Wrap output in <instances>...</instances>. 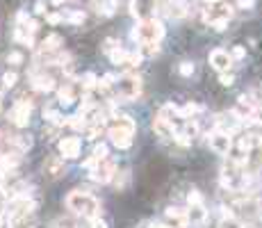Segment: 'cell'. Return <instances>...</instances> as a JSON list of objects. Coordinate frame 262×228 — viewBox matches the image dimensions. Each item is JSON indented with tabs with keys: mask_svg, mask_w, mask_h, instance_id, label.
<instances>
[{
	"mask_svg": "<svg viewBox=\"0 0 262 228\" xmlns=\"http://www.w3.org/2000/svg\"><path fill=\"white\" fill-rule=\"evenodd\" d=\"M135 130H137V126H135V121L130 119V117H116L107 130L109 142H112L116 149H128V146L133 144Z\"/></svg>",
	"mask_w": 262,
	"mask_h": 228,
	"instance_id": "obj_1",
	"label": "cell"
},
{
	"mask_svg": "<svg viewBox=\"0 0 262 228\" xmlns=\"http://www.w3.org/2000/svg\"><path fill=\"white\" fill-rule=\"evenodd\" d=\"M66 205H69V210H73V212L82 214L87 219L98 217V212H100V201L87 192H71L66 196Z\"/></svg>",
	"mask_w": 262,
	"mask_h": 228,
	"instance_id": "obj_2",
	"label": "cell"
},
{
	"mask_svg": "<svg viewBox=\"0 0 262 228\" xmlns=\"http://www.w3.org/2000/svg\"><path fill=\"white\" fill-rule=\"evenodd\" d=\"M162 37H164V25L160 19L139 21L133 30V39L137 41V44H160Z\"/></svg>",
	"mask_w": 262,
	"mask_h": 228,
	"instance_id": "obj_3",
	"label": "cell"
},
{
	"mask_svg": "<svg viewBox=\"0 0 262 228\" xmlns=\"http://www.w3.org/2000/svg\"><path fill=\"white\" fill-rule=\"evenodd\" d=\"M232 16V7L226 0H208L203 7V21L208 25L217 23V21H230Z\"/></svg>",
	"mask_w": 262,
	"mask_h": 228,
	"instance_id": "obj_4",
	"label": "cell"
},
{
	"mask_svg": "<svg viewBox=\"0 0 262 228\" xmlns=\"http://www.w3.org/2000/svg\"><path fill=\"white\" fill-rule=\"evenodd\" d=\"M142 94V78L137 73H125L119 78V96L121 98H137Z\"/></svg>",
	"mask_w": 262,
	"mask_h": 228,
	"instance_id": "obj_5",
	"label": "cell"
},
{
	"mask_svg": "<svg viewBox=\"0 0 262 228\" xmlns=\"http://www.w3.org/2000/svg\"><path fill=\"white\" fill-rule=\"evenodd\" d=\"M155 10H158V0H130V14L137 21L155 19Z\"/></svg>",
	"mask_w": 262,
	"mask_h": 228,
	"instance_id": "obj_6",
	"label": "cell"
},
{
	"mask_svg": "<svg viewBox=\"0 0 262 228\" xmlns=\"http://www.w3.org/2000/svg\"><path fill=\"white\" fill-rule=\"evenodd\" d=\"M210 149L219 155H230L232 151V137L221 130L214 128V133H210Z\"/></svg>",
	"mask_w": 262,
	"mask_h": 228,
	"instance_id": "obj_7",
	"label": "cell"
},
{
	"mask_svg": "<svg viewBox=\"0 0 262 228\" xmlns=\"http://www.w3.org/2000/svg\"><path fill=\"white\" fill-rule=\"evenodd\" d=\"M114 176H116V164L109 162L107 158L100 160V162L91 169V178H94L96 183H109Z\"/></svg>",
	"mask_w": 262,
	"mask_h": 228,
	"instance_id": "obj_8",
	"label": "cell"
},
{
	"mask_svg": "<svg viewBox=\"0 0 262 228\" xmlns=\"http://www.w3.org/2000/svg\"><path fill=\"white\" fill-rule=\"evenodd\" d=\"M10 119H12V124L14 126L25 128L28 121H30V100H19V103L14 105V109H12Z\"/></svg>",
	"mask_w": 262,
	"mask_h": 228,
	"instance_id": "obj_9",
	"label": "cell"
},
{
	"mask_svg": "<svg viewBox=\"0 0 262 228\" xmlns=\"http://www.w3.org/2000/svg\"><path fill=\"white\" fill-rule=\"evenodd\" d=\"M210 64H212V69H217L219 73H226V71L232 66V57H230V53L217 48V50L210 53Z\"/></svg>",
	"mask_w": 262,
	"mask_h": 228,
	"instance_id": "obj_10",
	"label": "cell"
},
{
	"mask_svg": "<svg viewBox=\"0 0 262 228\" xmlns=\"http://www.w3.org/2000/svg\"><path fill=\"white\" fill-rule=\"evenodd\" d=\"M232 114H235L239 121H251L253 117H255V107H253V103L246 96H242V98L237 100V105H235V109H232Z\"/></svg>",
	"mask_w": 262,
	"mask_h": 228,
	"instance_id": "obj_11",
	"label": "cell"
},
{
	"mask_svg": "<svg viewBox=\"0 0 262 228\" xmlns=\"http://www.w3.org/2000/svg\"><path fill=\"white\" fill-rule=\"evenodd\" d=\"M44 174L48 176V178H60V176L64 174V160L57 158V155H50V158H46Z\"/></svg>",
	"mask_w": 262,
	"mask_h": 228,
	"instance_id": "obj_12",
	"label": "cell"
},
{
	"mask_svg": "<svg viewBox=\"0 0 262 228\" xmlns=\"http://www.w3.org/2000/svg\"><path fill=\"white\" fill-rule=\"evenodd\" d=\"M239 126H242V121H239L232 112H230V117H219V119H217V130H221V133L230 135V137L239 130Z\"/></svg>",
	"mask_w": 262,
	"mask_h": 228,
	"instance_id": "obj_13",
	"label": "cell"
},
{
	"mask_svg": "<svg viewBox=\"0 0 262 228\" xmlns=\"http://www.w3.org/2000/svg\"><path fill=\"white\" fill-rule=\"evenodd\" d=\"M80 149H82V144H80L78 137H64L60 142V153L64 155V158H78Z\"/></svg>",
	"mask_w": 262,
	"mask_h": 228,
	"instance_id": "obj_14",
	"label": "cell"
},
{
	"mask_svg": "<svg viewBox=\"0 0 262 228\" xmlns=\"http://www.w3.org/2000/svg\"><path fill=\"white\" fill-rule=\"evenodd\" d=\"M153 130H155V135H158V137H173V133H176L173 124L164 121L162 117H155V119H153Z\"/></svg>",
	"mask_w": 262,
	"mask_h": 228,
	"instance_id": "obj_15",
	"label": "cell"
},
{
	"mask_svg": "<svg viewBox=\"0 0 262 228\" xmlns=\"http://www.w3.org/2000/svg\"><path fill=\"white\" fill-rule=\"evenodd\" d=\"M32 89L35 91H53L55 89V80L50 75H35L32 78Z\"/></svg>",
	"mask_w": 262,
	"mask_h": 228,
	"instance_id": "obj_16",
	"label": "cell"
},
{
	"mask_svg": "<svg viewBox=\"0 0 262 228\" xmlns=\"http://www.w3.org/2000/svg\"><path fill=\"white\" fill-rule=\"evenodd\" d=\"M167 219H171L176 223V228H187L189 221H187V212L180 208H169L167 210Z\"/></svg>",
	"mask_w": 262,
	"mask_h": 228,
	"instance_id": "obj_17",
	"label": "cell"
},
{
	"mask_svg": "<svg viewBox=\"0 0 262 228\" xmlns=\"http://www.w3.org/2000/svg\"><path fill=\"white\" fill-rule=\"evenodd\" d=\"M62 46V37L60 35H50L48 39H44V44L39 46V53L41 55H50V53H57V48Z\"/></svg>",
	"mask_w": 262,
	"mask_h": 228,
	"instance_id": "obj_18",
	"label": "cell"
},
{
	"mask_svg": "<svg viewBox=\"0 0 262 228\" xmlns=\"http://www.w3.org/2000/svg\"><path fill=\"white\" fill-rule=\"evenodd\" d=\"M169 16H171V19H183V16H187V5H185L183 0H173L171 5H169Z\"/></svg>",
	"mask_w": 262,
	"mask_h": 228,
	"instance_id": "obj_19",
	"label": "cell"
},
{
	"mask_svg": "<svg viewBox=\"0 0 262 228\" xmlns=\"http://www.w3.org/2000/svg\"><path fill=\"white\" fill-rule=\"evenodd\" d=\"M203 219H205V208H203V205H192V208L187 210V221L189 223H201Z\"/></svg>",
	"mask_w": 262,
	"mask_h": 228,
	"instance_id": "obj_20",
	"label": "cell"
},
{
	"mask_svg": "<svg viewBox=\"0 0 262 228\" xmlns=\"http://www.w3.org/2000/svg\"><path fill=\"white\" fill-rule=\"evenodd\" d=\"M158 117H162L164 121H169V124H173V117H180V107H176L173 103H169V105H164L162 109H160V114Z\"/></svg>",
	"mask_w": 262,
	"mask_h": 228,
	"instance_id": "obj_21",
	"label": "cell"
},
{
	"mask_svg": "<svg viewBox=\"0 0 262 228\" xmlns=\"http://www.w3.org/2000/svg\"><path fill=\"white\" fill-rule=\"evenodd\" d=\"M14 37H16V41H21V44H28V46H32V41H35V35H32V32H28V28H25V25H19V28H16Z\"/></svg>",
	"mask_w": 262,
	"mask_h": 228,
	"instance_id": "obj_22",
	"label": "cell"
},
{
	"mask_svg": "<svg viewBox=\"0 0 262 228\" xmlns=\"http://www.w3.org/2000/svg\"><path fill=\"white\" fill-rule=\"evenodd\" d=\"M116 7H119V3H116V0H103V3H98V14L112 16L114 12H116Z\"/></svg>",
	"mask_w": 262,
	"mask_h": 228,
	"instance_id": "obj_23",
	"label": "cell"
},
{
	"mask_svg": "<svg viewBox=\"0 0 262 228\" xmlns=\"http://www.w3.org/2000/svg\"><path fill=\"white\" fill-rule=\"evenodd\" d=\"M57 96H60V103H62V105H71V103L75 100V91H73V87H71V84L62 87Z\"/></svg>",
	"mask_w": 262,
	"mask_h": 228,
	"instance_id": "obj_24",
	"label": "cell"
},
{
	"mask_svg": "<svg viewBox=\"0 0 262 228\" xmlns=\"http://www.w3.org/2000/svg\"><path fill=\"white\" fill-rule=\"evenodd\" d=\"M158 53H160L158 44H139V55L142 57H155Z\"/></svg>",
	"mask_w": 262,
	"mask_h": 228,
	"instance_id": "obj_25",
	"label": "cell"
},
{
	"mask_svg": "<svg viewBox=\"0 0 262 228\" xmlns=\"http://www.w3.org/2000/svg\"><path fill=\"white\" fill-rule=\"evenodd\" d=\"M196 112H201V105L196 103H187L185 107H180V119H192Z\"/></svg>",
	"mask_w": 262,
	"mask_h": 228,
	"instance_id": "obj_26",
	"label": "cell"
},
{
	"mask_svg": "<svg viewBox=\"0 0 262 228\" xmlns=\"http://www.w3.org/2000/svg\"><path fill=\"white\" fill-rule=\"evenodd\" d=\"M125 57H128V53H125V50H121L119 46H116V48H114L112 53H109V60H112L114 64H123Z\"/></svg>",
	"mask_w": 262,
	"mask_h": 228,
	"instance_id": "obj_27",
	"label": "cell"
},
{
	"mask_svg": "<svg viewBox=\"0 0 262 228\" xmlns=\"http://www.w3.org/2000/svg\"><path fill=\"white\" fill-rule=\"evenodd\" d=\"M219 228H242V223H239L237 219H235L230 212H228L226 217L221 219V223H219Z\"/></svg>",
	"mask_w": 262,
	"mask_h": 228,
	"instance_id": "obj_28",
	"label": "cell"
},
{
	"mask_svg": "<svg viewBox=\"0 0 262 228\" xmlns=\"http://www.w3.org/2000/svg\"><path fill=\"white\" fill-rule=\"evenodd\" d=\"M180 133L185 135V137H189V139H194L198 135V126L194 124V121H187V124H185V128L180 130Z\"/></svg>",
	"mask_w": 262,
	"mask_h": 228,
	"instance_id": "obj_29",
	"label": "cell"
},
{
	"mask_svg": "<svg viewBox=\"0 0 262 228\" xmlns=\"http://www.w3.org/2000/svg\"><path fill=\"white\" fill-rule=\"evenodd\" d=\"M66 124L73 126L75 130H82L84 128V114H82V117H80V114H78V117H69V121H66Z\"/></svg>",
	"mask_w": 262,
	"mask_h": 228,
	"instance_id": "obj_30",
	"label": "cell"
},
{
	"mask_svg": "<svg viewBox=\"0 0 262 228\" xmlns=\"http://www.w3.org/2000/svg\"><path fill=\"white\" fill-rule=\"evenodd\" d=\"M16 80H19V75H16L14 71H7V73L3 75V84H5V87H14Z\"/></svg>",
	"mask_w": 262,
	"mask_h": 228,
	"instance_id": "obj_31",
	"label": "cell"
},
{
	"mask_svg": "<svg viewBox=\"0 0 262 228\" xmlns=\"http://www.w3.org/2000/svg\"><path fill=\"white\" fill-rule=\"evenodd\" d=\"M98 135H103V121H96L89 128V139H98Z\"/></svg>",
	"mask_w": 262,
	"mask_h": 228,
	"instance_id": "obj_32",
	"label": "cell"
},
{
	"mask_svg": "<svg viewBox=\"0 0 262 228\" xmlns=\"http://www.w3.org/2000/svg\"><path fill=\"white\" fill-rule=\"evenodd\" d=\"M69 23L82 25L84 23V12H71V14H69Z\"/></svg>",
	"mask_w": 262,
	"mask_h": 228,
	"instance_id": "obj_33",
	"label": "cell"
},
{
	"mask_svg": "<svg viewBox=\"0 0 262 228\" xmlns=\"http://www.w3.org/2000/svg\"><path fill=\"white\" fill-rule=\"evenodd\" d=\"M189 205H203L201 192H196V189H192V192H189Z\"/></svg>",
	"mask_w": 262,
	"mask_h": 228,
	"instance_id": "obj_34",
	"label": "cell"
},
{
	"mask_svg": "<svg viewBox=\"0 0 262 228\" xmlns=\"http://www.w3.org/2000/svg\"><path fill=\"white\" fill-rule=\"evenodd\" d=\"M94 158L98 160V162H100V160H105V158H107V146H105V144L96 146V149H94Z\"/></svg>",
	"mask_w": 262,
	"mask_h": 228,
	"instance_id": "obj_35",
	"label": "cell"
},
{
	"mask_svg": "<svg viewBox=\"0 0 262 228\" xmlns=\"http://www.w3.org/2000/svg\"><path fill=\"white\" fill-rule=\"evenodd\" d=\"M192 73H194V64L192 62H183V64H180V75L187 78V75H192Z\"/></svg>",
	"mask_w": 262,
	"mask_h": 228,
	"instance_id": "obj_36",
	"label": "cell"
},
{
	"mask_svg": "<svg viewBox=\"0 0 262 228\" xmlns=\"http://www.w3.org/2000/svg\"><path fill=\"white\" fill-rule=\"evenodd\" d=\"M7 62H10V64H23V55L14 50V53L7 55Z\"/></svg>",
	"mask_w": 262,
	"mask_h": 228,
	"instance_id": "obj_37",
	"label": "cell"
},
{
	"mask_svg": "<svg viewBox=\"0 0 262 228\" xmlns=\"http://www.w3.org/2000/svg\"><path fill=\"white\" fill-rule=\"evenodd\" d=\"M244 55H246V50H244V46H235V48H232V60H244Z\"/></svg>",
	"mask_w": 262,
	"mask_h": 228,
	"instance_id": "obj_38",
	"label": "cell"
},
{
	"mask_svg": "<svg viewBox=\"0 0 262 228\" xmlns=\"http://www.w3.org/2000/svg\"><path fill=\"white\" fill-rule=\"evenodd\" d=\"M237 5H239V10H251L255 5V0H237Z\"/></svg>",
	"mask_w": 262,
	"mask_h": 228,
	"instance_id": "obj_39",
	"label": "cell"
},
{
	"mask_svg": "<svg viewBox=\"0 0 262 228\" xmlns=\"http://www.w3.org/2000/svg\"><path fill=\"white\" fill-rule=\"evenodd\" d=\"M89 221H91V228H107V223H105L103 219H98V217L89 219Z\"/></svg>",
	"mask_w": 262,
	"mask_h": 228,
	"instance_id": "obj_40",
	"label": "cell"
},
{
	"mask_svg": "<svg viewBox=\"0 0 262 228\" xmlns=\"http://www.w3.org/2000/svg\"><path fill=\"white\" fill-rule=\"evenodd\" d=\"M46 21H48L50 25H57V23L62 21V16H60V14H48V16H46Z\"/></svg>",
	"mask_w": 262,
	"mask_h": 228,
	"instance_id": "obj_41",
	"label": "cell"
},
{
	"mask_svg": "<svg viewBox=\"0 0 262 228\" xmlns=\"http://www.w3.org/2000/svg\"><path fill=\"white\" fill-rule=\"evenodd\" d=\"M219 80H221V84H223V87H230V84H232V80H235V78H232V75L221 73V78H219Z\"/></svg>",
	"mask_w": 262,
	"mask_h": 228,
	"instance_id": "obj_42",
	"label": "cell"
},
{
	"mask_svg": "<svg viewBox=\"0 0 262 228\" xmlns=\"http://www.w3.org/2000/svg\"><path fill=\"white\" fill-rule=\"evenodd\" d=\"M103 48H105V53H112V50L116 48V41H114V39H107V41H105Z\"/></svg>",
	"mask_w": 262,
	"mask_h": 228,
	"instance_id": "obj_43",
	"label": "cell"
},
{
	"mask_svg": "<svg viewBox=\"0 0 262 228\" xmlns=\"http://www.w3.org/2000/svg\"><path fill=\"white\" fill-rule=\"evenodd\" d=\"M226 25H228V21H217V23H212L210 28H214V30L221 32V30H226Z\"/></svg>",
	"mask_w": 262,
	"mask_h": 228,
	"instance_id": "obj_44",
	"label": "cell"
},
{
	"mask_svg": "<svg viewBox=\"0 0 262 228\" xmlns=\"http://www.w3.org/2000/svg\"><path fill=\"white\" fill-rule=\"evenodd\" d=\"M37 14H44V12H46V5H44V3H41V0H39V3H37Z\"/></svg>",
	"mask_w": 262,
	"mask_h": 228,
	"instance_id": "obj_45",
	"label": "cell"
},
{
	"mask_svg": "<svg viewBox=\"0 0 262 228\" xmlns=\"http://www.w3.org/2000/svg\"><path fill=\"white\" fill-rule=\"evenodd\" d=\"M53 3H55V5H62V3H64V0H53Z\"/></svg>",
	"mask_w": 262,
	"mask_h": 228,
	"instance_id": "obj_46",
	"label": "cell"
},
{
	"mask_svg": "<svg viewBox=\"0 0 262 228\" xmlns=\"http://www.w3.org/2000/svg\"><path fill=\"white\" fill-rule=\"evenodd\" d=\"M3 223H5V219H3V217H0V228H3Z\"/></svg>",
	"mask_w": 262,
	"mask_h": 228,
	"instance_id": "obj_47",
	"label": "cell"
},
{
	"mask_svg": "<svg viewBox=\"0 0 262 228\" xmlns=\"http://www.w3.org/2000/svg\"><path fill=\"white\" fill-rule=\"evenodd\" d=\"M153 228H169V226H153Z\"/></svg>",
	"mask_w": 262,
	"mask_h": 228,
	"instance_id": "obj_48",
	"label": "cell"
},
{
	"mask_svg": "<svg viewBox=\"0 0 262 228\" xmlns=\"http://www.w3.org/2000/svg\"><path fill=\"white\" fill-rule=\"evenodd\" d=\"M242 228H253V226H242Z\"/></svg>",
	"mask_w": 262,
	"mask_h": 228,
	"instance_id": "obj_49",
	"label": "cell"
},
{
	"mask_svg": "<svg viewBox=\"0 0 262 228\" xmlns=\"http://www.w3.org/2000/svg\"><path fill=\"white\" fill-rule=\"evenodd\" d=\"M260 114H262V105H260Z\"/></svg>",
	"mask_w": 262,
	"mask_h": 228,
	"instance_id": "obj_50",
	"label": "cell"
},
{
	"mask_svg": "<svg viewBox=\"0 0 262 228\" xmlns=\"http://www.w3.org/2000/svg\"><path fill=\"white\" fill-rule=\"evenodd\" d=\"M0 100H3V96H0Z\"/></svg>",
	"mask_w": 262,
	"mask_h": 228,
	"instance_id": "obj_51",
	"label": "cell"
}]
</instances>
